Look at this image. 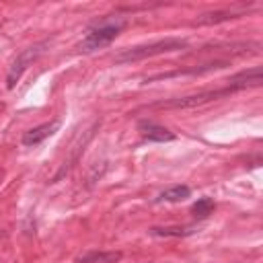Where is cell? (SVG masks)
Instances as JSON below:
<instances>
[{"mask_svg":"<svg viewBox=\"0 0 263 263\" xmlns=\"http://www.w3.org/2000/svg\"><path fill=\"white\" fill-rule=\"evenodd\" d=\"M187 45L189 43L185 39H179V37L158 39V41H152V43H144V45L121 49L115 55V64H129V62H138V60H146V58H154V55H162V53L187 49Z\"/></svg>","mask_w":263,"mask_h":263,"instance_id":"6da1fadb","label":"cell"},{"mask_svg":"<svg viewBox=\"0 0 263 263\" xmlns=\"http://www.w3.org/2000/svg\"><path fill=\"white\" fill-rule=\"evenodd\" d=\"M2 236H4V232H2V230H0V238H2Z\"/></svg>","mask_w":263,"mask_h":263,"instance_id":"4fadbf2b","label":"cell"},{"mask_svg":"<svg viewBox=\"0 0 263 263\" xmlns=\"http://www.w3.org/2000/svg\"><path fill=\"white\" fill-rule=\"evenodd\" d=\"M99 123H101V121H95V123H92V127H88V129L84 132V136H78V138H76V140L72 142V150H70V156H68V158L64 160L62 168H60V171H58V175H55V177L51 179V183L60 181V179H62V177H64L66 173H70V168H72V166H74V164L78 162L80 154L84 152V146H86V144L90 142V138L95 136V129L99 127Z\"/></svg>","mask_w":263,"mask_h":263,"instance_id":"5b68a950","label":"cell"},{"mask_svg":"<svg viewBox=\"0 0 263 263\" xmlns=\"http://www.w3.org/2000/svg\"><path fill=\"white\" fill-rule=\"evenodd\" d=\"M193 232H195L193 226H154V228H150L152 236H162V238H183Z\"/></svg>","mask_w":263,"mask_h":263,"instance_id":"30bf717a","label":"cell"},{"mask_svg":"<svg viewBox=\"0 0 263 263\" xmlns=\"http://www.w3.org/2000/svg\"><path fill=\"white\" fill-rule=\"evenodd\" d=\"M121 257L123 255L119 251H90L76 257L74 263H117L121 261Z\"/></svg>","mask_w":263,"mask_h":263,"instance_id":"9c48e42d","label":"cell"},{"mask_svg":"<svg viewBox=\"0 0 263 263\" xmlns=\"http://www.w3.org/2000/svg\"><path fill=\"white\" fill-rule=\"evenodd\" d=\"M123 27H125V21H123V18H107V21H103L101 25L97 23L95 27H90V29L86 31V35H84V39L80 41L78 49L84 51V53L103 49V47H107V45L121 33Z\"/></svg>","mask_w":263,"mask_h":263,"instance_id":"7a4b0ae2","label":"cell"},{"mask_svg":"<svg viewBox=\"0 0 263 263\" xmlns=\"http://www.w3.org/2000/svg\"><path fill=\"white\" fill-rule=\"evenodd\" d=\"M236 90H238L236 86L226 84L224 88H212V90H201V92L187 95V97H177V99H168V101H158V103H152L150 107H154V109H193V107H201V105H205V103H212V101L230 97V95L236 92Z\"/></svg>","mask_w":263,"mask_h":263,"instance_id":"3957f363","label":"cell"},{"mask_svg":"<svg viewBox=\"0 0 263 263\" xmlns=\"http://www.w3.org/2000/svg\"><path fill=\"white\" fill-rule=\"evenodd\" d=\"M58 127H60V121H58V119H53V121H49V123L35 125V127H31V129H27V132L23 134L21 142H23V146H27V148L39 146L45 138H49L51 134H55V132H58Z\"/></svg>","mask_w":263,"mask_h":263,"instance_id":"8992f818","label":"cell"},{"mask_svg":"<svg viewBox=\"0 0 263 263\" xmlns=\"http://www.w3.org/2000/svg\"><path fill=\"white\" fill-rule=\"evenodd\" d=\"M214 208H216V203H214L212 197H201V199H197V201L191 205V214H193L195 218H208V216L214 212Z\"/></svg>","mask_w":263,"mask_h":263,"instance_id":"7c38bea8","label":"cell"},{"mask_svg":"<svg viewBox=\"0 0 263 263\" xmlns=\"http://www.w3.org/2000/svg\"><path fill=\"white\" fill-rule=\"evenodd\" d=\"M45 47H47V41H41V43H35V45H31V47L23 49V51L14 58V62L10 64L8 74H6V86H8V88H14V84L21 80V76L25 74V70L45 51Z\"/></svg>","mask_w":263,"mask_h":263,"instance_id":"277c9868","label":"cell"},{"mask_svg":"<svg viewBox=\"0 0 263 263\" xmlns=\"http://www.w3.org/2000/svg\"><path fill=\"white\" fill-rule=\"evenodd\" d=\"M191 195V189L187 185H175V187H168L164 189L160 195H158V201H171V203H177V201H183Z\"/></svg>","mask_w":263,"mask_h":263,"instance_id":"8fae6325","label":"cell"},{"mask_svg":"<svg viewBox=\"0 0 263 263\" xmlns=\"http://www.w3.org/2000/svg\"><path fill=\"white\" fill-rule=\"evenodd\" d=\"M138 129L142 134V138L148 142H173L177 138L171 129H166L164 125H158L154 121H140Z\"/></svg>","mask_w":263,"mask_h":263,"instance_id":"52a82bcc","label":"cell"},{"mask_svg":"<svg viewBox=\"0 0 263 263\" xmlns=\"http://www.w3.org/2000/svg\"><path fill=\"white\" fill-rule=\"evenodd\" d=\"M245 12H236V10H212V12H203L195 18V25H220L232 18H240Z\"/></svg>","mask_w":263,"mask_h":263,"instance_id":"ba28073f","label":"cell"}]
</instances>
